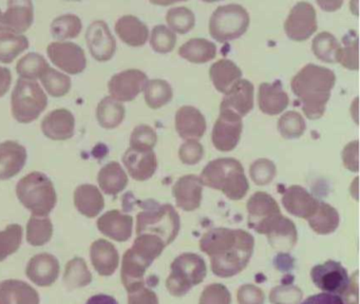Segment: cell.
Listing matches in <instances>:
<instances>
[{
  "instance_id": "obj_27",
  "label": "cell",
  "mask_w": 360,
  "mask_h": 304,
  "mask_svg": "<svg viewBox=\"0 0 360 304\" xmlns=\"http://www.w3.org/2000/svg\"><path fill=\"white\" fill-rule=\"evenodd\" d=\"M248 225L258 232L259 228L275 215H280L277 202L266 192L258 191L248 202Z\"/></svg>"
},
{
  "instance_id": "obj_4",
  "label": "cell",
  "mask_w": 360,
  "mask_h": 304,
  "mask_svg": "<svg viewBox=\"0 0 360 304\" xmlns=\"http://www.w3.org/2000/svg\"><path fill=\"white\" fill-rule=\"evenodd\" d=\"M16 196L37 217H48L58 203L53 183L39 171H33L20 179L16 185Z\"/></svg>"
},
{
  "instance_id": "obj_57",
  "label": "cell",
  "mask_w": 360,
  "mask_h": 304,
  "mask_svg": "<svg viewBox=\"0 0 360 304\" xmlns=\"http://www.w3.org/2000/svg\"><path fill=\"white\" fill-rule=\"evenodd\" d=\"M86 304H119L115 298L111 296L104 295V293H98V295L92 296L88 299Z\"/></svg>"
},
{
  "instance_id": "obj_38",
  "label": "cell",
  "mask_w": 360,
  "mask_h": 304,
  "mask_svg": "<svg viewBox=\"0 0 360 304\" xmlns=\"http://www.w3.org/2000/svg\"><path fill=\"white\" fill-rule=\"evenodd\" d=\"M341 44L330 32H320L311 42V50L319 61L326 63H337Z\"/></svg>"
},
{
  "instance_id": "obj_17",
  "label": "cell",
  "mask_w": 360,
  "mask_h": 304,
  "mask_svg": "<svg viewBox=\"0 0 360 304\" xmlns=\"http://www.w3.org/2000/svg\"><path fill=\"white\" fill-rule=\"evenodd\" d=\"M123 163L130 177L136 181L150 179L158 168V158L153 150L129 147L124 153Z\"/></svg>"
},
{
  "instance_id": "obj_9",
  "label": "cell",
  "mask_w": 360,
  "mask_h": 304,
  "mask_svg": "<svg viewBox=\"0 0 360 304\" xmlns=\"http://www.w3.org/2000/svg\"><path fill=\"white\" fill-rule=\"evenodd\" d=\"M243 131V122L241 116L229 110H220L219 118L212 128V141L214 147L219 151H233Z\"/></svg>"
},
{
  "instance_id": "obj_44",
  "label": "cell",
  "mask_w": 360,
  "mask_h": 304,
  "mask_svg": "<svg viewBox=\"0 0 360 304\" xmlns=\"http://www.w3.org/2000/svg\"><path fill=\"white\" fill-rule=\"evenodd\" d=\"M166 23L174 33L186 34L195 27V16L187 6H176L168 10Z\"/></svg>"
},
{
  "instance_id": "obj_13",
  "label": "cell",
  "mask_w": 360,
  "mask_h": 304,
  "mask_svg": "<svg viewBox=\"0 0 360 304\" xmlns=\"http://www.w3.org/2000/svg\"><path fill=\"white\" fill-rule=\"evenodd\" d=\"M311 276L316 286L326 293L340 296L349 289V276L339 262L328 261L316 265L311 270Z\"/></svg>"
},
{
  "instance_id": "obj_5",
  "label": "cell",
  "mask_w": 360,
  "mask_h": 304,
  "mask_svg": "<svg viewBox=\"0 0 360 304\" xmlns=\"http://www.w3.org/2000/svg\"><path fill=\"white\" fill-rule=\"evenodd\" d=\"M144 210L136 217V234H151L167 245L176 239L180 229V217L172 205H159L148 201L142 205Z\"/></svg>"
},
{
  "instance_id": "obj_37",
  "label": "cell",
  "mask_w": 360,
  "mask_h": 304,
  "mask_svg": "<svg viewBox=\"0 0 360 304\" xmlns=\"http://www.w3.org/2000/svg\"><path fill=\"white\" fill-rule=\"evenodd\" d=\"M145 103L150 109L157 110L167 105L172 97L174 91L169 82L164 80H150L144 88Z\"/></svg>"
},
{
  "instance_id": "obj_39",
  "label": "cell",
  "mask_w": 360,
  "mask_h": 304,
  "mask_svg": "<svg viewBox=\"0 0 360 304\" xmlns=\"http://www.w3.org/2000/svg\"><path fill=\"white\" fill-rule=\"evenodd\" d=\"M53 236V224L48 217L31 215L27 224V242L32 246H43Z\"/></svg>"
},
{
  "instance_id": "obj_36",
  "label": "cell",
  "mask_w": 360,
  "mask_h": 304,
  "mask_svg": "<svg viewBox=\"0 0 360 304\" xmlns=\"http://www.w3.org/2000/svg\"><path fill=\"white\" fill-rule=\"evenodd\" d=\"M126 109L123 103L111 96H106L98 103L96 118L98 124L105 129H115L123 122Z\"/></svg>"
},
{
  "instance_id": "obj_40",
  "label": "cell",
  "mask_w": 360,
  "mask_h": 304,
  "mask_svg": "<svg viewBox=\"0 0 360 304\" xmlns=\"http://www.w3.org/2000/svg\"><path fill=\"white\" fill-rule=\"evenodd\" d=\"M64 282L69 289H81L92 282V274L83 258H73L67 263Z\"/></svg>"
},
{
  "instance_id": "obj_28",
  "label": "cell",
  "mask_w": 360,
  "mask_h": 304,
  "mask_svg": "<svg viewBox=\"0 0 360 304\" xmlns=\"http://www.w3.org/2000/svg\"><path fill=\"white\" fill-rule=\"evenodd\" d=\"M90 257L94 270L101 276H111L119 266L120 257L117 248L105 239H98L92 243Z\"/></svg>"
},
{
  "instance_id": "obj_1",
  "label": "cell",
  "mask_w": 360,
  "mask_h": 304,
  "mask_svg": "<svg viewBox=\"0 0 360 304\" xmlns=\"http://www.w3.org/2000/svg\"><path fill=\"white\" fill-rule=\"evenodd\" d=\"M200 247L212 257L214 274H218L226 262L220 276H231L243 270L248 263L254 239L244 230L214 228L204 234Z\"/></svg>"
},
{
  "instance_id": "obj_47",
  "label": "cell",
  "mask_w": 360,
  "mask_h": 304,
  "mask_svg": "<svg viewBox=\"0 0 360 304\" xmlns=\"http://www.w3.org/2000/svg\"><path fill=\"white\" fill-rule=\"evenodd\" d=\"M22 241V227L20 224H11L0 232V262L20 249Z\"/></svg>"
},
{
  "instance_id": "obj_23",
  "label": "cell",
  "mask_w": 360,
  "mask_h": 304,
  "mask_svg": "<svg viewBox=\"0 0 360 304\" xmlns=\"http://www.w3.org/2000/svg\"><path fill=\"white\" fill-rule=\"evenodd\" d=\"M203 184L198 175H187L181 177L172 187V196L176 205L185 211H193L200 207Z\"/></svg>"
},
{
  "instance_id": "obj_11",
  "label": "cell",
  "mask_w": 360,
  "mask_h": 304,
  "mask_svg": "<svg viewBox=\"0 0 360 304\" xmlns=\"http://www.w3.org/2000/svg\"><path fill=\"white\" fill-rule=\"evenodd\" d=\"M47 54L56 67L71 75L82 73L87 67L85 51L75 42H51L48 46Z\"/></svg>"
},
{
  "instance_id": "obj_33",
  "label": "cell",
  "mask_w": 360,
  "mask_h": 304,
  "mask_svg": "<svg viewBox=\"0 0 360 304\" xmlns=\"http://www.w3.org/2000/svg\"><path fill=\"white\" fill-rule=\"evenodd\" d=\"M98 182L104 194L117 196L127 187L128 175L120 163L110 162L101 169Z\"/></svg>"
},
{
  "instance_id": "obj_16",
  "label": "cell",
  "mask_w": 360,
  "mask_h": 304,
  "mask_svg": "<svg viewBox=\"0 0 360 304\" xmlns=\"http://www.w3.org/2000/svg\"><path fill=\"white\" fill-rule=\"evenodd\" d=\"M58 260L51 253H43L31 258L26 274L34 284L41 287L51 286L60 276Z\"/></svg>"
},
{
  "instance_id": "obj_30",
  "label": "cell",
  "mask_w": 360,
  "mask_h": 304,
  "mask_svg": "<svg viewBox=\"0 0 360 304\" xmlns=\"http://www.w3.org/2000/svg\"><path fill=\"white\" fill-rule=\"evenodd\" d=\"M115 32L122 42L130 46H142L149 37V30L134 15H124L115 23Z\"/></svg>"
},
{
  "instance_id": "obj_3",
  "label": "cell",
  "mask_w": 360,
  "mask_h": 304,
  "mask_svg": "<svg viewBox=\"0 0 360 304\" xmlns=\"http://www.w3.org/2000/svg\"><path fill=\"white\" fill-rule=\"evenodd\" d=\"M199 177L203 186L220 190L231 200H241L250 188L243 166L233 158L210 160Z\"/></svg>"
},
{
  "instance_id": "obj_19",
  "label": "cell",
  "mask_w": 360,
  "mask_h": 304,
  "mask_svg": "<svg viewBox=\"0 0 360 304\" xmlns=\"http://www.w3.org/2000/svg\"><path fill=\"white\" fill-rule=\"evenodd\" d=\"M254 84L248 80H238L224 94L220 110H229L238 115H248L254 108Z\"/></svg>"
},
{
  "instance_id": "obj_14",
  "label": "cell",
  "mask_w": 360,
  "mask_h": 304,
  "mask_svg": "<svg viewBox=\"0 0 360 304\" xmlns=\"http://www.w3.org/2000/svg\"><path fill=\"white\" fill-rule=\"evenodd\" d=\"M86 42L92 57L98 61H108L115 56L117 42L107 23L96 20L86 31Z\"/></svg>"
},
{
  "instance_id": "obj_22",
  "label": "cell",
  "mask_w": 360,
  "mask_h": 304,
  "mask_svg": "<svg viewBox=\"0 0 360 304\" xmlns=\"http://www.w3.org/2000/svg\"><path fill=\"white\" fill-rule=\"evenodd\" d=\"M28 154L24 146L15 141L0 144V181L12 179L24 169Z\"/></svg>"
},
{
  "instance_id": "obj_8",
  "label": "cell",
  "mask_w": 360,
  "mask_h": 304,
  "mask_svg": "<svg viewBox=\"0 0 360 304\" xmlns=\"http://www.w3.org/2000/svg\"><path fill=\"white\" fill-rule=\"evenodd\" d=\"M318 29L317 14L313 4L307 1L297 2L284 21V31L290 40L304 42Z\"/></svg>"
},
{
  "instance_id": "obj_6",
  "label": "cell",
  "mask_w": 360,
  "mask_h": 304,
  "mask_svg": "<svg viewBox=\"0 0 360 304\" xmlns=\"http://www.w3.org/2000/svg\"><path fill=\"white\" fill-rule=\"evenodd\" d=\"M48 106V97L41 84L20 78L11 96L12 115L20 124H30L39 118Z\"/></svg>"
},
{
  "instance_id": "obj_32",
  "label": "cell",
  "mask_w": 360,
  "mask_h": 304,
  "mask_svg": "<svg viewBox=\"0 0 360 304\" xmlns=\"http://www.w3.org/2000/svg\"><path fill=\"white\" fill-rule=\"evenodd\" d=\"M210 80L219 92L225 93L242 78V71L231 59L222 58L212 63L210 69Z\"/></svg>"
},
{
  "instance_id": "obj_18",
  "label": "cell",
  "mask_w": 360,
  "mask_h": 304,
  "mask_svg": "<svg viewBox=\"0 0 360 304\" xmlns=\"http://www.w3.org/2000/svg\"><path fill=\"white\" fill-rule=\"evenodd\" d=\"M75 118L66 108L49 112L41 120L44 135L52 141H67L75 135Z\"/></svg>"
},
{
  "instance_id": "obj_51",
  "label": "cell",
  "mask_w": 360,
  "mask_h": 304,
  "mask_svg": "<svg viewBox=\"0 0 360 304\" xmlns=\"http://www.w3.org/2000/svg\"><path fill=\"white\" fill-rule=\"evenodd\" d=\"M130 147L134 149L153 150L158 143V134L148 125H139L130 135Z\"/></svg>"
},
{
  "instance_id": "obj_50",
  "label": "cell",
  "mask_w": 360,
  "mask_h": 304,
  "mask_svg": "<svg viewBox=\"0 0 360 304\" xmlns=\"http://www.w3.org/2000/svg\"><path fill=\"white\" fill-rule=\"evenodd\" d=\"M337 63L347 70H358V38L357 36L347 35L343 38V46L337 56Z\"/></svg>"
},
{
  "instance_id": "obj_29",
  "label": "cell",
  "mask_w": 360,
  "mask_h": 304,
  "mask_svg": "<svg viewBox=\"0 0 360 304\" xmlns=\"http://www.w3.org/2000/svg\"><path fill=\"white\" fill-rule=\"evenodd\" d=\"M0 304H39V295L28 283L9 279L0 282Z\"/></svg>"
},
{
  "instance_id": "obj_12",
  "label": "cell",
  "mask_w": 360,
  "mask_h": 304,
  "mask_svg": "<svg viewBox=\"0 0 360 304\" xmlns=\"http://www.w3.org/2000/svg\"><path fill=\"white\" fill-rule=\"evenodd\" d=\"M146 73L138 69H128L115 74L108 82L110 96L120 103L132 101L146 86Z\"/></svg>"
},
{
  "instance_id": "obj_41",
  "label": "cell",
  "mask_w": 360,
  "mask_h": 304,
  "mask_svg": "<svg viewBox=\"0 0 360 304\" xmlns=\"http://www.w3.org/2000/svg\"><path fill=\"white\" fill-rule=\"evenodd\" d=\"M49 68L50 65L43 55L31 52L18 61L16 72L22 80L37 82Z\"/></svg>"
},
{
  "instance_id": "obj_26",
  "label": "cell",
  "mask_w": 360,
  "mask_h": 304,
  "mask_svg": "<svg viewBox=\"0 0 360 304\" xmlns=\"http://www.w3.org/2000/svg\"><path fill=\"white\" fill-rule=\"evenodd\" d=\"M290 103L288 93L282 88L281 82H262L259 87V109L267 115H278L288 108Z\"/></svg>"
},
{
  "instance_id": "obj_46",
  "label": "cell",
  "mask_w": 360,
  "mask_h": 304,
  "mask_svg": "<svg viewBox=\"0 0 360 304\" xmlns=\"http://www.w3.org/2000/svg\"><path fill=\"white\" fill-rule=\"evenodd\" d=\"M307 129L304 118L297 111H288L278 120V130L282 137L288 139H299Z\"/></svg>"
},
{
  "instance_id": "obj_20",
  "label": "cell",
  "mask_w": 360,
  "mask_h": 304,
  "mask_svg": "<svg viewBox=\"0 0 360 304\" xmlns=\"http://www.w3.org/2000/svg\"><path fill=\"white\" fill-rule=\"evenodd\" d=\"M206 120L199 109L193 106H183L176 111V130L181 139L198 141L206 132Z\"/></svg>"
},
{
  "instance_id": "obj_56",
  "label": "cell",
  "mask_w": 360,
  "mask_h": 304,
  "mask_svg": "<svg viewBox=\"0 0 360 304\" xmlns=\"http://www.w3.org/2000/svg\"><path fill=\"white\" fill-rule=\"evenodd\" d=\"M12 82V74L8 68L0 65V97L5 96Z\"/></svg>"
},
{
  "instance_id": "obj_7",
  "label": "cell",
  "mask_w": 360,
  "mask_h": 304,
  "mask_svg": "<svg viewBox=\"0 0 360 304\" xmlns=\"http://www.w3.org/2000/svg\"><path fill=\"white\" fill-rule=\"evenodd\" d=\"M250 17L244 6L237 4L220 6L210 19V34L218 42L241 37L250 27Z\"/></svg>"
},
{
  "instance_id": "obj_43",
  "label": "cell",
  "mask_w": 360,
  "mask_h": 304,
  "mask_svg": "<svg viewBox=\"0 0 360 304\" xmlns=\"http://www.w3.org/2000/svg\"><path fill=\"white\" fill-rule=\"evenodd\" d=\"M83 29L81 18L75 14L56 17L51 23V34L56 39L65 40L77 37Z\"/></svg>"
},
{
  "instance_id": "obj_49",
  "label": "cell",
  "mask_w": 360,
  "mask_h": 304,
  "mask_svg": "<svg viewBox=\"0 0 360 304\" xmlns=\"http://www.w3.org/2000/svg\"><path fill=\"white\" fill-rule=\"evenodd\" d=\"M250 175L254 183L259 186L267 185L277 175V167L269 158H258L250 166Z\"/></svg>"
},
{
  "instance_id": "obj_15",
  "label": "cell",
  "mask_w": 360,
  "mask_h": 304,
  "mask_svg": "<svg viewBox=\"0 0 360 304\" xmlns=\"http://www.w3.org/2000/svg\"><path fill=\"white\" fill-rule=\"evenodd\" d=\"M5 12L0 11V27L18 34L28 31L34 20V6L30 0H10Z\"/></svg>"
},
{
  "instance_id": "obj_55",
  "label": "cell",
  "mask_w": 360,
  "mask_h": 304,
  "mask_svg": "<svg viewBox=\"0 0 360 304\" xmlns=\"http://www.w3.org/2000/svg\"><path fill=\"white\" fill-rule=\"evenodd\" d=\"M301 304H345V302L340 296L326 293L311 296Z\"/></svg>"
},
{
  "instance_id": "obj_10",
  "label": "cell",
  "mask_w": 360,
  "mask_h": 304,
  "mask_svg": "<svg viewBox=\"0 0 360 304\" xmlns=\"http://www.w3.org/2000/svg\"><path fill=\"white\" fill-rule=\"evenodd\" d=\"M195 255L185 253L180 255L172 264V274L168 280V289L174 295L181 296L189 291L193 285L203 281L205 277V264L189 270Z\"/></svg>"
},
{
  "instance_id": "obj_2",
  "label": "cell",
  "mask_w": 360,
  "mask_h": 304,
  "mask_svg": "<svg viewBox=\"0 0 360 304\" xmlns=\"http://www.w3.org/2000/svg\"><path fill=\"white\" fill-rule=\"evenodd\" d=\"M335 84L336 74L332 70L307 63L292 78L290 89L300 101L304 115L315 120L323 116Z\"/></svg>"
},
{
  "instance_id": "obj_45",
  "label": "cell",
  "mask_w": 360,
  "mask_h": 304,
  "mask_svg": "<svg viewBox=\"0 0 360 304\" xmlns=\"http://www.w3.org/2000/svg\"><path fill=\"white\" fill-rule=\"evenodd\" d=\"M39 80L51 96H65L71 90V78L53 68L50 67Z\"/></svg>"
},
{
  "instance_id": "obj_53",
  "label": "cell",
  "mask_w": 360,
  "mask_h": 304,
  "mask_svg": "<svg viewBox=\"0 0 360 304\" xmlns=\"http://www.w3.org/2000/svg\"><path fill=\"white\" fill-rule=\"evenodd\" d=\"M358 149H359V144H358V141L356 139V141L347 144L343 148L342 153H341L343 166L347 170L352 171V172H358V169H359V165H358Z\"/></svg>"
},
{
  "instance_id": "obj_52",
  "label": "cell",
  "mask_w": 360,
  "mask_h": 304,
  "mask_svg": "<svg viewBox=\"0 0 360 304\" xmlns=\"http://www.w3.org/2000/svg\"><path fill=\"white\" fill-rule=\"evenodd\" d=\"M203 146L198 141H186L179 149V158L183 164H198L203 158Z\"/></svg>"
},
{
  "instance_id": "obj_24",
  "label": "cell",
  "mask_w": 360,
  "mask_h": 304,
  "mask_svg": "<svg viewBox=\"0 0 360 304\" xmlns=\"http://www.w3.org/2000/svg\"><path fill=\"white\" fill-rule=\"evenodd\" d=\"M96 225L104 236L117 242H125L131 236L134 219L131 215H125L117 209H113V210L107 211L100 217Z\"/></svg>"
},
{
  "instance_id": "obj_25",
  "label": "cell",
  "mask_w": 360,
  "mask_h": 304,
  "mask_svg": "<svg viewBox=\"0 0 360 304\" xmlns=\"http://www.w3.org/2000/svg\"><path fill=\"white\" fill-rule=\"evenodd\" d=\"M282 203L286 210L296 217L309 219L319 207V201L301 186L288 187L282 196Z\"/></svg>"
},
{
  "instance_id": "obj_48",
  "label": "cell",
  "mask_w": 360,
  "mask_h": 304,
  "mask_svg": "<svg viewBox=\"0 0 360 304\" xmlns=\"http://www.w3.org/2000/svg\"><path fill=\"white\" fill-rule=\"evenodd\" d=\"M176 44V35L169 27L164 25H155L151 32V48L157 53L166 54L174 50Z\"/></svg>"
},
{
  "instance_id": "obj_42",
  "label": "cell",
  "mask_w": 360,
  "mask_h": 304,
  "mask_svg": "<svg viewBox=\"0 0 360 304\" xmlns=\"http://www.w3.org/2000/svg\"><path fill=\"white\" fill-rule=\"evenodd\" d=\"M309 224L313 230L320 234H330L336 230L339 224V215L334 207L320 202L319 207L313 217H309Z\"/></svg>"
},
{
  "instance_id": "obj_34",
  "label": "cell",
  "mask_w": 360,
  "mask_h": 304,
  "mask_svg": "<svg viewBox=\"0 0 360 304\" xmlns=\"http://www.w3.org/2000/svg\"><path fill=\"white\" fill-rule=\"evenodd\" d=\"M179 55L189 63H205L217 56V46L205 38H191L180 46Z\"/></svg>"
},
{
  "instance_id": "obj_21",
  "label": "cell",
  "mask_w": 360,
  "mask_h": 304,
  "mask_svg": "<svg viewBox=\"0 0 360 304\" xmlns=\"http://www.w3.org/2000/svg\"><path fill=\"white\" fill-rule=\"evenodd\" d=\"M258 232L267 234L271 244L280 248H292L297 241L296 226L281 213L263 224Z\"/></svg>"
},
{
  "instance_id": "obj_54",
  "label": "cell",
  "mask_w": 360,
  "mask_h": 304,
  "mask_svg": "<svg viewBox=\"0 0 360 304\" xmlns=\"http://www.w3.org/2000/svg\"><path fill=\"white\" fill-rule=\"evenodd\" d=\"M128 304H158L155 293L144 286L129 291Z\"/></svg>"
},
{
  "instance_id": "obj_58",
  "label": "cell",
  "mask_w": 360,
  "mask_h": 304,
  "mask_svg": "<svg viewBox=\"0 0 360 304\" xmlns=\"http://www.w3.org/2000/svg\"><path fill=\"white\" fill-rule=\"evenodd\" d=\"M318 6H321L322 10L328 11V12H334L339 10L342 6V1H317Z\"/></svg>"
},
{
  "instance_id": "obj_35",
  "label": "cell",
  "mask_w": 360,
  "mask_h": 304,
  "mask_svg": "<svg viewBox=\"0 0 360 304\" xmlns=\"http://www.w3.org/2000/svg\"><path fill=\"white\" fill-rule=\"evenodd\" d=\"M29 39L24 34L0 27V63H12L29 48Z\"/></svg>"
},
{
  "instance_id": "obj_31",
  "label": "cell",
  "mask_w": 360,
  "mask_h": 304,
  "mask_svg": "<svg viewBox=\"0 0 360 304\" xmlns=\"http://www.w3.org/2000/svg\"><path fill=\"white\" fill-rule=\"evenodd\" d=\"M75 205L85 217H98L104 209L105 200L102 192L92 184H82L75 191Z\"/></svg>"
}]
</instances>
